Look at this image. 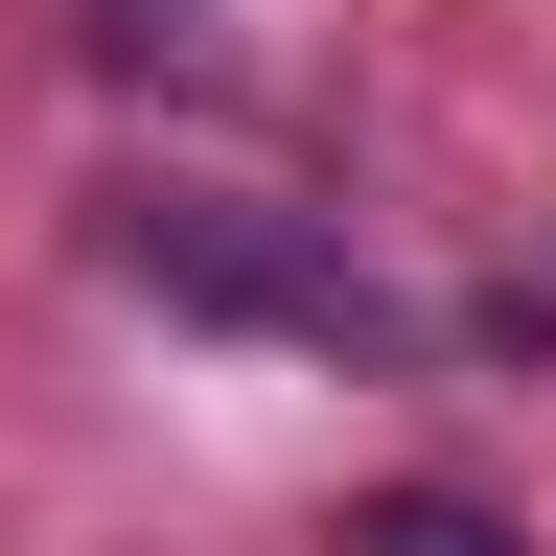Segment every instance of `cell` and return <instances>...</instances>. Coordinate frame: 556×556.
<instances>
[{
	"label": "cell",
	"mask_w": 556,
	"mask_h": 556,
	"mask_svg": "<svg viewBox=\"0 0 556 556\" xmlns=\"http://www.w3.org/2000/svg\"><path fill=\"white\" fill-rule=\"evenodd\" d=\"M116 278H163L186 325H302V348H371V278H348L302 208H255V186H139V208H116Z\"/></svg>",
	"instance_id": "6da1fadb"
},
{
	"label": "cell",
	"mask_w": 556,
	"mask_h": 556,
	"mask_svg": "<svg viewBox=\"0 0 556 556\" xmlns=\"http://www.w3.org/2000/svg\"><path fill=\"white\" fill-rule=\"evenodd\" d=\"M348 556H533V533H510V510H464V486H394Z\"/></svg>",
	"instance_id": "7a4b0ae2"
}]
</instances>
